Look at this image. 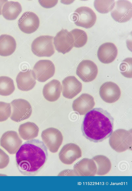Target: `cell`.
I'll list each match as a JSON object with an SVG mask.
<instances>
[{
	"label": "cell",
	"mask_w": 132,
	"mask_h": 191,
	"mask_svg": "<svg viewBox=\"0 0 132 191\" xmlns=\"http://www.w3.org/2000/svg\"><path fill=\"white\" fill-rule=\"evenodd\" d=\"M48 157L47 148L44 143L39 140L33 139L21 145L16 153V159L22 173L34 176L44 166Z\"/></svg>",
	"instance_id": "cell-1"
},
{
	"label": "cell",
	"mask_w": 132,
	"mask_h": 191,
	"mask_svg": "<svg viewBox=\"0 0 132 191\" xmlns=\"http://www.w3.org/2000/svg\"><path fill=\"white\" fill-rule=\"evenodd\" d=\"M114 119L106 110L95 108L87 113L81 126L83 135L89 140L95 142L102 141L112 133Z\"/></svg>",
	"instance_id": "cell-2"
},
{
	"label": "cell",
	"mask_w": 132,
	"mask_h": 191,
	"mask_svg": "<svg viewBox=\"0 0 132 191\" xmlns=\"http://www.w3.org/2000/svg\"><path fill=\"white\" fill-rule=\"evenodd\" d=\"M109 144L111 147L118 152H124L131 147L132 130L119 129L113 131L109 138Z\"/></svg>",
	"instance_id": "cell-3"
},
{
	"label": "cell",
	"mask_w": 132,
	"mask_h": 191,
	"mask_svg": "<svg viewBox=\"0 0 132 191\" xmlns=\"http://www.w3.org/2000/svg\"><path fill=\"white\" fill-rule=\"evenodd\" d=\"M53 36L49 35L40 36L36 38L31 45L33 53L39 57H50L55 53Z\"/></svg>",
	"instance_id": "cell-4"
},
{
	"label": "cell",
	"mask_w": 132,
	"mask_h": 191,
	"mask_svg": "<svg viewBox=\"0 0 132 191\" xmlns=\"http://www.w3.org/2000/svg\"><path fill=\"white\" fill-rule=\"evenodd\" d=\"M12 112L10 118L16 122H20L29 118L32 113L30 103L27 100L18 99L12 100L10 103Z\"/></svg>",
	"instance_id": "cell-5"
},
{
	"label": "cell",
	"mask_w": 132,
	"mask_h": 191,
	"mask_svg": "<svg viewBox=\"0 0 132 191\" xmlns=\"http://www.w3.org/2000/svg\"><path fill=\"white\" fill-rule=\"evenodd\" d=\"M41 137L43 142L47 148L53 153L58 151L63 140L61 132L58 129L52 127L43 130Z\"/></svg>",
	"instance_id": "cell-6"
},
{
	"label": "cell",
	"mask_w": 132,
	"mask_h": 191,
	"mask_svg": "<svg viewBox=\"0 0 132 191\" xmlns=\"http://www.w3.org/2000/svg\"><path fill=\"white\" fill-rule=\"evenodd\" d=\"M73 18L76 25L87 29L94 26L97 17L91 9L82 6L78 7L75 11L73 14Z\"/></svg>",
	"instance_id": "cell-7"
},
{
	"label": "cell",
	"mask_w": 132,
	"mask_h": 191,
	"mask_svg": "<svg viewBox=\"0 0 132 191\" xmlns=\"http://www.w3.org/2000/svg\"><path fill=\"white\" fill-rule=\"evenodd\" d=\"M132 4L127 0H118L111 12V15L117 22L123 23L129 21L132 17Z\"/></svg>",
	"instance_id": "cell-8"
},
{
	"label": "cell",
	"mask_w": 132,
	"mask_h": 191,
	"mask_svg": "<svg viewBox=\"0 0 132 191\" xmlns=\"http://www.w3.org/2000/svg\"><path fill=\"white\" fill-rule=\"evenodd\" d=\"M32 70L36 79L39 82H43L54 75L55 68L54 64L51 60H41L35 64Z\"/></svg>",
	"instance_id": "cell-9"
},
{
	"label": "cell",
	"mask_w": 132,
	"mask_h": 191,
	"mask_svg": "<svg viewBox=\"0 0 132 191\" xmlns=\"http://www.w3.org/2000/svg\"><path fill=\"white\" fill-rule=\"evenodd\" d=\"M53 40L56 50L64 54L69 52L74 47L72 35L67 29H62L58 32Z\"/></svg>",
	"instance_id": "cell-10"
},
{
	"label": "cell",
	"mask_w": 132,
	"mask_h": 191,
	"mask_svg": "<svg viewBox=\"0 0 132 191\" xmlns=\"http://www.w3.org/2000/svg\"><path fill=\"white\" fill-rule=\"evenodd\" d=\"M22 143V141L18 133L12 130L4 133L0 140L1 146L11 154L16 153Z\"/></svg>",
	"instance_id": "cell-11"
},
{
	"label": "cell",
	"mask_w": 132,
	"mask_h": 191,
	"mask_svg": "<svg viewBox=\"0 0 132 191\" xmlns=\"http://www.w3.org/2000/svg\"><path fill=\"white\" fill-rule=\"evenodd\" d=\"M98 69L96 64L93 61L83 60L78 64L76 74L84 82H88L94 80L97 74Z\"/></svg>",
	"instance_id": "cell-12"
},
{
	"label": "cell",
	"mask_w": 132,
	"mask_h": 191,
	"mask_svg": "<svg viewBox=\"0 0 132 191\" xmlns=\"http://www.w3.org/2000/svg\"><path fill=\"white\" fill-rule=\"evenodd\" d=\"M82 155L81 149L77 145L69 143L63 146L59 154V158L63 164L70 165L80 158Z\"/></svg>",
	"instance_id": "cell-13"
},
{
	"label": "cell",
	"mask_w": 132,
	"mask_h": 191,
	"mask_svg": "<svg viewBox=\"0 0 132 191\" xmlns=\"http://www.w3.org/2000/svg\"><path fill=\"white\" fill-rule=\"evenodd\" d=\"M19 27L23 32L27 34L32 33L38 28L40 21L38 17L33 12H24L18 20Z\"/></svg>",
	"instance_id": "cell-14"
},
{
	"label": "cell",
	"mask_w": 132,
	"mask_h": 191,
	"mask_svg": "<svg viewBox=\"0 0 132 191\" xmlns=\"http://www.w3.org/2000/svg\"><path fill=\"white\" fill-rule=\"evenodd\" d=\"M99 94L101 99L109 103H114L120 98L121 95L120 89L116 83L108 81L103 83L101 86Z\"/></svg>",
	"instance_id": "cell-15"
},
{
	"label": "cell",
	"mask_w": 132,
	"mask_h": 191,
	"mask_svg": "<svg viewBox=\"0 0 132 191\" xmlns=\"http://www.w3.org/2000/svg\"><path fill=\"white\" fill-rule=\"evenodd\" d=\"M61 87L63 97L68 99H72L81 92L82 85L75 77L69 76L62 81Z\"/></svg>",
	"instance_id": "cell-16"
},
{
	"label": "cell",
	"mask_w": 132,
	"mask_h": 191,
	"mask_svg": "<svg viewBox=\"0 0 132 191\" xmlns=\"http://www.w3.org/2000/svg\"><path fill=\"white\" fill-rule=\"evenodd\" d=\"M73 170L75 176H94L96 174L97 168L92 159L84 158L74 165Z\"/></svg>",
	"instance_id": "cell-17"
},
{
	"label": "cell",
	"mask_w": 132,
	"mask_h": 191,
	"mask_svg": "<svg viewBox=\"0 0 132 191\" xmlns=\"http://www.w3.org/2000/svg\"><path fill=\"white\" fill-rule=\"evenodd\" d=\"M95 103L93 97L87 93H83L73 101V110L80 115H84L93 109Z\"/></svg>",
	"instance_id": "cell-18"
},
{
	"label": "cell",
	"mask_w": 132,
	"mask_h": 191,
	"mask_svg": "<svg viewBox=\"0 0 132 191\" xmlns=\"http://www.w3.org/2000/svg\"><path fill=\"white\" fill-rule=\"evenodd\" d=\"M118 53V49L114 44L106 42L100 46L98 50L97 55L99 60L101 62L108 64L115 60Z\"/></svg>",
	"instance_id": "cell-19"
},
{
	"label": "cell",
	"mask_w": 132,
	"mask_h": 191,
	"mask_svg": "<svg viewBox=\"0 0 132 191\" xmlns=\"http://www.w3.org/2000/svg\"><path fill=\"white\" fill-rule=\"evenodd\" d=\"M36 80L32 70H28L24 72L20 71L16 78L18 88L23 91L31 90L35 86Z\"/></svg>",
	"instance_id": "cell-20"
},
{
	"label": "cell",
	"mask_w": 132,
	"mask_h": 191,
	"mask_svg": "<svg viewBox=\"0 0 132 191\" xmlns=\"http://www.w3.org/2000/svg\"><path fill=\"white\" fill-rule=\"evenodd\" d=\"M61 86L60 82L56 79H53L44 86L43 94L47 101L54 102L60 97L61 92Z\"/></svg>",
	"instance_id": "cell-21"
},
{
	"label": "cell",
	"mask_w": 132,
	"mask_h": 191,
	"mask_svg": "<svg viewBox=\"0 0 132 191\" xmlns=\"http://www.w3.org/2000/svg\"><path fill=\"white\" fill-rule=\"evenodd\" d=\"M16 46L15 40L12 36L6 34L0 36V55L6 57L11 55Z\"/></svg>",
	"instance_id": "cell-22"
},
{
	"label": "cell",
	"mask_w": 132,
	"mask_h": 191,
	"mask_svg": "<svg viewBox=\"0 0 132 191\" xmlns=\"http://www.w3.org/2000/svg\"><path fill=\"white\" fill-rule=\"evenodd\" d=\"M22 11L21 6L19 2L8 1L3 6L2 14L6 19L13 20L17 18Z\"/></svg>",
	"instance_id": "cell-23"
},
{
	"label": "cell",
	"mask_w": 132,
	"mask_h": 191,
	"mask_svg": "<svg viewBox=\"0 0 132 191\" xmlns=\"http://www.w3.org/2000/svg\"><path fill=\"white\" fill-rule=\"evenodd\" d=\"M39 130L38 126L35 123L30 122L21 124L18 129L20 137L26 140H31L37 137Z\"/></svg>",
	"instance_id": "cell-24"
},
{
	"label": "cell",
	"mask_w": 132,
	"mask_h": 191,
	"mask_svg": "<svg viewBox=\"0 0 132 191\" xmlns=\"http://www.w3.org/2000/svg\"><path fill=\"white\" fill-rule=\"evenodd\" d=\"M92 159L95 162L97 168L96 174L103 176L107 174L110 170L111 164L109 159L103 155H97Z\"/></svg>",
	"instance_id": "cell-25"
},
{
	"label": "cell",
	"mask_w": 132,
	"mask_h": 191,
	"mask_svg": "<svg viewBox=\"0 0 132 191\" xmlns=\"http://www.w3.org/2000/svg\"><path fill=\"white\" fill-rule=\"evenodd\" d=\"M15 90L13 80L5 76H0V95L7 96L11 94Z\"/></svg>",
	"instance_id": "cell-26"
},
{
	"label": "cell",
	"mask_w": 132,
	"mask_h": 191,
	"mask_svg": "<svg viewBox=\"0 0 132 191\" xmlns=\"http://www.w3.org/2000/svg\"><path fill=\"white\" fill-rule=\"evenodd\" d=\"M72 35L74 40V47L80 48L86 43L88 37L86 33L84 30L79 29H75L70 31Z\"/></svg>",
	"instance_id": "cell-27"
},
{
	"label": "cell",
	"mask_w": 132,
	"mask_h": 191,
	"mask_svg": "<svg viewBox=\"0 0 132 191\" xmlns=\"http://www.w3.org/2000/svg\"><path fill=\"white\" fill-rule=\"evenodd\" d=\"M116 2L114 0H95L94 5L95 9L99 12L102 14L108 13L114 8Z\"/></svg>",
	"instance_id": "cell-28"
},
{
	"label": "cell",
	"mask_w": 132,
	"mask_h": 191,
	"mask_svg": "<svg viewBox=\"0 0 132 191\" xmlns=\"http://www.w3.org/2000/svg\"><path fill=\"white\" fill-rule=\"evenodd\" d=\"M132 58H128L123 60L120 65V72L126 77L132 78Z\"/></svg>",
	"instance_id": "cell-29"
},
{
	"label": "cell",
	"mask_w": 132,
	"mask_h": 191,
	"mask_svg": "<svg viewBox=\"0 0 132 191\" xmlns=\"http://www.w3.org/2000/svg\"><path fill=\"white\" fill-rule=\"evenodd\" d=\"M11 104L0 101V122L7 120L11 115Z\"/></svg>",
	"instance_id": "cell-30"
},
{
	"label": "cell",
	"mask_w": 132,
	"mask_h": 191,
	"mask_svg": "<svg viewBox=\"0 0 132 191\" xmlns=\"http://www.w3.org/2000/svg\"><path fill=\"white\" fill-rule=\"evenodd\" d=\"M9 161L8 155L0 148V169L5 168L8 164Z\"/></svg>",
	"instance_id": "cell-31"
},
{
	"label": "cell",
	"mask_w": 132,
	"mask_h": 191,
	"mask_svg": "<svg viewBox=\"0 0 132 191\" xmlns=\"http://www.w3.org/2000/svg\"><path fill=\"white\" fill-rule=\"evenodd\" d=\"M38 2L43 7L49 8L55 6L58 2L57 0H39Z\"/></svg>",
	"instance_id": "cell-32"
},
{
	"label": "cell",
	"mask_w": 132,
	"mask_h": 191,
	"mask_svg": "<svg viewBox=\"0 0 132 191\" xmlns=\"http://www.w3.org/2000/svg\"><path fill=\"white\" fill-rule=\"evenodd\" d=\"M58 176H75L73 169H66L60 172Z\"/></svg>",
	"instance_id": "cell-33"
},
{
	"label": "cell",
	"mask_w": 132,
	"mask_h": 191,
	"mask_svg": "<svg viewBox=\"0 0 132 191\" xmlns=\"http://www.w3.org/2000/svg\"><path fill=\"white\" fill-rule=\"evenodd\" d=\"M7 1V0H0V15L2 14V8L4 5Z\"/></svg>",
	"instance_id": "cell-34"
}]
</instances>
